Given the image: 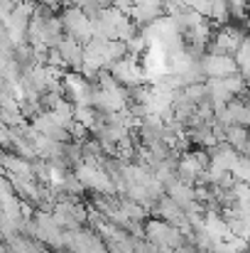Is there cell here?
<instances>
[{"label": "cell", "instance_id": "ba28073f", "mask_svg": "<svg viewBox=\"0 0 250 253\" xmlns=\"http://www.w3.org/2000/svg\"><path fill=\"white\" fill-rule=\"evenodd\" d=\"M128 15L133 17V22L138 27L145 30L147 25H152L155 20H160L165 15V2L162 0H138V2L130 5Z\"/></svg>", "mask_w": 250, "mask_h": 253}, {"label": "cell", "instance_id": "e0dca14e", "mask_svg": "<svg viewBox=\"0 0 250 253\" xmlns=\"http://www.w3.org/2000/svg\"><path fill=\"white\" fill-rule=\"evenodd\" d=\"M184 5L204 17H209V12H211V0H184Z\"/></svg>", "mask_w": 250, "mask_h": 253}, {"label": "cell", "instance_id": "5b68a950", "mask_svg": "<svg viewBox=\"0 0 250 253\" xmlns=\"http://www.w3.org/2000/svg\"><path fill=\"white\" fill-rule=\"evenodd\" d=\"M209 153H204V150H194V153H186L181 160H179V165H177V172H179V179L181 182H186V184H194V182H199V177L209 169Z\"/></svg>", "mask_w": 250, "mask_h": 253}, {"label": "cell", "instance_id": "5bb4252c", "mask_svg": "<svg viewBox=\"0 0 250 253\" xmlns=\"http://www.w3.org/2000/svg\"><path fill=\"white\" fill-rule=\"evenodd\" d=\"M74 121L81 123L83 128H93V123L98 121V111L93 106H74Z\"/></svg>", "mask_w": 250, "mask_h": 253}, {"label": "cell", "instance_id": "277c9868", "mask_svg": "<svg viewBox=\"0 0 250 253\" xmlns=\"http://www.w3.org/2000/svg\"><path fill=\"white\" fill-rule=\"evenodd\" d=\"M108 72L113 74V79H115L118 84L128 86V88L140 86L143 82H145V67H143V64L138 62V57H133V54L120 57Z\"/></svg>", "mask_w": 250, "mask_h": 253}, {"label": "cell", "instance_id": "8992f818", "mask_svg": "<svg viewBox=\"0 0 250 253\" xmlns=\"http://www.w3.org/2000/svg\"><path fill=\"white\" fill-rule=\"evenodd\" d=\"M201 69H204V77L209 79H226V77L238 74L236 57L231 54H206L201 57Z\"/></svg>", "mask_w": 250, "mask_h": 253}, {"label": "cell", "instance_id": "d6986e66", "mask_svg": "<svg viewBox=\"0 0 250 253\" xmlns=\"http://www.w3.org/2000/svg\"><path fill=\"white\" fill-rule=\"evenodd\" d=\"M0 253H5V246H2V241H0Z\"/></svg>", "mask_w": 250, "mask_h": 253}, {"label": "cell", "instance_id": "3957f363", "mask_svg": "<svg viewBox=\"0 0 250 253\" xmlns=\"http://www.w3.org/2000/svg\"><path fill=\"white\" fill-rule=\"evenodd\" d=\"M76 177L81 179L83 187L96 189V192H103V194H110V192L115 189L113 179L106 174V169L101 168V163H98V160H91V158H86V160L79 163V168H76Z\"/></svg>", "mask_w": 250, "mask_h": 253}, {"label": "cell", "instance_id": "9c48e42d", "mask_svg": "<svg viewBox=\"0 0 250 253\" xmlns=\"http://www.w3.org/2000/svg\"><path fill=\"white\" fill-rule=\"evenodd\" d=\"M57 49H59V54H62L64 69L81 72V67H83V44H79L74 37L64 35V40L57 44Z\"/></svg>", "mask_w": 250, "mask_h": 253}, {"label": "cell", "instance_id": "52a82bcc", "mask_svg": "<svg viewBox=\"0 0 250 253\" xmlns=\"http://www.w3.org/2000/svg\"><path fill=\"white\" fill-rule=\"evenodd\" d=\"M243 37H246V35H243L241 30L221 25V30L214 35V42L209 44V54H231V57H233V54L238 52Z\"/></svg>", "mask_w": 250, "mask_h": 253}, {"label": "cell", "instance_id": "7a4b0ae2", "mask_svg": "<svg viewBox=\"0 0 250 253\" xmlns=\"http://www.w3.org/2000/svg\"><path fill=\"white\" fill-rule=\"evenodd\" d=\"M59 20H62L64 35L74 37L79 44H86V42L93 40V22H91V17L83 12L81 7H64Z\"/></svg>", "mask_w": 250, "mask_h": 253}, {"label": "cell", "instance_id": "7c38bea8", "mask_svg": "<svg viewBox=\"0 0 250 253\" xmlns=\"http://www.w3.org/2000/svg\"><path fill=\"white\" fill-rule=\"evenodd\" d=\"M248 140H250L248 126H238V123L226 126V143H228L231 148H236V150H241V153H243V148H246V143H248Z\"/></svg>", "mask_w": 250, "mask_h": 253}, {"label": "cell", "instance_id": "9a60e30c", "mask_svg": "<svg viewBox=\"0 0 250 253\" xmlns=\"http://www.w3.org/2000/svg\"><path fill=\"white\" fill-rule=\"evenodd\" d=\"M231 174H233V179H238V182H250V158L248 155H238L236 165L231 168Z\"/></svg>", "mask_w": 250, "mask_h": 253}, {"label": "cell", "instance_id": "8fae6325", "mask_svg": "<svg viewBox=\"0 0 250 253\" xmlns=\"http://www.w3.org/2000/svg\"><path fill=\"white\" fill-rule=\"evenodd\" d=\"M167 189H169V197L179 204V207H189L191 202H196V192H194V184H186V182H169L167 184Z\"/></svg>", "mask_w": 250, "mask_h": 253}, {"label": "cell", "instance_id": "2e32d148", "mask_svg": "<svg viewBox=\"0 0 250 253\" xmlns=\"http://www.w3.org/2000/svg\"><path fill=\"white\" fill-rule=\"evenodd\" d=\"M228 5H231V17H236V20H246V15H248V0H228Z\"/></svg>", "mask_w": 250, "mask_h": 253}, {"label": "cell", "instance_id": "4fadbf2b", "mask_svg": "<svg viewBox=\"0 0 250 253\" xmlns=\"http://www.w3.org/2000/svg\"><path fill=\"white\" fill-rule=\"evenodd\" d=\"M209 17L216 25H228V20H231V5H228V0H211Z\"/></svg>", "mask_w": 250, "mask_h": 253}, {"label": "cell", "instance_id": "30bf717a", "mask_svg": "<svg viewBox=\"0 0 250 253\" xmlns=\"http://www.w3.org/2000/svg\"><path fill=\"white\" fill-rule=\"evenodd\" d=\"M204 231L211 236V241L214 244H218V241H226L228 236H231V229H228V221L226 219H221L216 211H209L206 216H204Z\"/></svg>", "mask_w": 250, "mask_h": 253}, {"label": "cell", "instance_id": "ac0fdd59", "mask_svg": "<svg viewBox=\"0 0 250 253\" xmlns=\"http://www.w3.org/2000/svg\"><path fill=\"white\" fill-rule=\"evenodd\" d=\"M243 155H248V158H250V140L246 143V148H243Z\"/></svg>", "mask_w": 250, "mask_h": 253}, {"label": "cell", "instance_id": "6da1fadb", "mask_svg": "<svg viewBox=\"0 0 250 253\" xmlns=\"http://www.w3.org/2000/svg\"><path fill=\"white\" fill-rule=\"evenodd\" d=\"M62 93L74 106H93L96 86L91 84V79H86L81 72H67L62 77Z\"/></svg>", "mask_w": 250, "mask_h": 253}]
</instances>
